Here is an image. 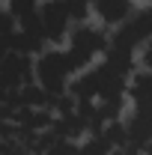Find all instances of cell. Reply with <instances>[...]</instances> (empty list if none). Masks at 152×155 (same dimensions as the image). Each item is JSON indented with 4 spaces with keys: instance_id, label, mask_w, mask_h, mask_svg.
Here are the masks:
<instances>
[{
    "instance_id": "obj_4",
    "label": "cell",
    "mask_w": 152,
    "mask_h": 155,
    "mask_svg": "<svg viewBox=\"0 0 152 155\" xmlns=\"http://www.w3.org/2000/svg\"><path fill=\"white\" fill-rule=\"evenodd\" d=\"M39 21H42V36L45 42H63L66 30H69V9H66V0H48L39 6Z\"/></svg>"
},
{
    "instance_id": "obj_6",
    "label": "cell",
    "mask_w": 152,
    "mask_h": 155,
    "mask_svg": "<svg viewBox=\"0 0 152 155\" xmlns=\"http://www.w3.org/2000/svg\"><path fill=\"white\" fill-rule=\"evenodd\" d=\"M152 143V107H137L125 125V146L122 149H146Z\"/></svg>"
},
{
    "instance_id": "obj_7",
    "label": "cell",
    "mask_w": 152,
    "mask_h": 155,
    "mask_svg": "<svg viewBox=\"0 0 152 155\" xmlns=\"http://www.w3.org/2000/svg\"><path fill=\"white\" fill-rule=\"evenodd\" d=\"M93 9L104 24H114V27H119L128 15H134L131 0H93Z\"/></svg>"
},
{
    "instance_id": "obj_14",
    "label": "cell",
    "mask_w": 152,
    "mask_h": 155,
    "mask_svg": "<svg viewBox=\"0 0 152 155\" xmlns=\"http://www.w3.org/2000/svg\"><path fill=\"white\" fill-rule=\"evenodd\" d=\"M143 63H146V69L152 72V36L146 39V54H143Z\"/></svg>"
},
{
    "instance_id": "obj_1",
    "label": "cell",
    "mask_w": 152,
    "mask_h": 155,
    "mask_svg": "<svg viewBox=\"0 0 152 155\" xmlns=\"http://www.w3.org/2000/svg\"><path fill=\"white\" fill-rule=\"evenodd\" d=\"M72 63L66 57V51H45L33 66V78L36 84L48 93V98H60L69 87V75H72Z\"/></svg>"
},
{
    "instance_id": "obj_8",
    "label": "cell",
    "mask_w": 152,
    "mask_h": 155,
    "mask_svg": "<svg viewBox=\"0 0 152 155\" xmlns=\"http://www.w3.org/2000/svg\"><path fill=\"white\" fill-rule=\"evenodd\" d=\"M95 93H98V69L84 72V75L72 84V96H75L78 101H93Z\"/></svg>"
},
{
    "instance_id": "obj_12",
    "label": "cell",
    "mask_w": 152,
    "mask_h": 155,
    "mask_svg": "<svg viewBox=\"0 0 152 155\" xmlns=\"http://www.w3.org/2000/svg\"><path fill=\"white\" fill-rule=\"evenodd\" d=\"M45 155H78V149H75V143H72V140L57 137V143H54V146H51Z\"/></svg>"
},
{
    "instance_id": "obj_5",
    "label": "cell",
    "mask_w": 152,
    "mask_h": 155,
    "mask_svg": "<svg viewBox=\"0 0 152 155\" xmlns=\"http://www.w3.org/2000/svg\"><path fill=\"white\" fill-rule=\"evenodd\" d=\"M33 78V63L27 54H3L0 57V90L27 87Z\"/></svg>"
},
{
    "instance_id": "obj_13",
    "label": "cell",
    "mask_w": 152,
    "mask_h": 155,
    "mask_svg": "<svg viewBox=\"0 0 152 155\" xmlns=\"http://www.w3.org/2000/svg\"><path fill=\"white\" fill-rule=\"evenodd\" d=\"M12 30H15V18H12L9 12H0V39L9 36Z\"/></svg>"
},
{
    "instance_id": "obj_10",
    "label": "cell",
    "mask_w": 152,
    "mask_h": 155,
    "mask_svg": "<svg viewBox=\"0 0 152 155\" xmlns=\"http://www.w3.org/2000/svg\"><path fill=\"white\" fill-rule=\"evenodd\" d=\"M36 12H39V0H9V15L15 18V24L36 15Z\"/></svg>"
},
{
    "instance_id": "obj_15",
    "label": "cell",
    "mask_w": 152,
    "mask_h": 155,
    "mask_svg": "<svg viewBox=\"0 0 152 155\" xmlns=\"http://www.w3.org/2000/svg\"><path fill=\"white\" fill-rule=\"evenodd\" d=\"M146 12H149V18H152V6H149V9H146Z\"/></svg>"
},
{
    "instance_id": "obj_2",
    "label": "cell",
    "mask_w": 152,
    "mask_h": 155,
    "mask_svg": "<svg viewBox=\"0 0 152 155\" xmlns=\"http://www.w3.org/2000/svg\"><path fill=\"white\" fill-rule=\"evenodd\" d=\"M104 48H107V36H104L101 30H95V27L81 24L78 30H72V36H69V51H66V57L72 63V69H87L90 60H93L95 54H101Z\"/></svg>"
},
{
    "instance_id": "obj_9",
    "label": "cell",
    "mask_w": 152,
    "mask_h": 155,
    "mask_svg": "<svg viewBox=\"0 0 152 155\" xmlns=\"http://www.w3.org/2000/svg\"><path fill=\"white\" fill-rule=\"evenodd\" d=\"M131 98L137 107H152V72L137 75L131 81Z\"/></svg>"
},
{
    "instance_id": "obj_3",
    "label": "cell",
    "mask_w": 152,
    "mask_h": 155,
    "mask_svg": "<svg viewBox=\"0 0 152 155\" xmlns=\"http://www.w3.org/2000/svg\"><path fill=\"white\" fill-rule=\"evenodd\" d=\"M149 36H152V18H149V12L143 9V12H137V15H128V18L119 24V30H114L111 45H114V48L134 51L137 45H143Z\"/></svg>"
},
{
    "instance_id": "obj_11",
    "label": "cell",
    "mask_w": 152,
    "mask_h": 155,
    "mask_svg": "<svg viewBox=\"0 0 152 155\" xmlns=\"http://www.w3.org/2000/svg\"><path fill=\"white\" fill-rule=\"evenodd\" d=\"M90 6H93V0H66V9H69V15H72L75 21H84V18H87Z\"/></svg>"
}]
</instances>
